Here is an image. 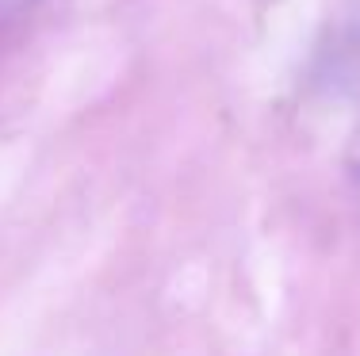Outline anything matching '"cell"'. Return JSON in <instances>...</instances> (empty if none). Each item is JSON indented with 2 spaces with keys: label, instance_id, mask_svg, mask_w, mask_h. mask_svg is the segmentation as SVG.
<instances>
[{
  "label": "cell",
  "instance_id": "cell-1",
  "mask_svg": "<svg viewBox=\"0 0 360 356\" xmlns=\"http://www.w3.org/2000/svg\"><path fill=\"white\" fill-rule=\"evenodd\" d=\"M345 165H349V180H353L356 196H360V123L353 131V138H349V154H345Z\"/></svg>",
  "mask_w": 360,
  "mask_h": 356
}]
</instances>
